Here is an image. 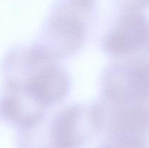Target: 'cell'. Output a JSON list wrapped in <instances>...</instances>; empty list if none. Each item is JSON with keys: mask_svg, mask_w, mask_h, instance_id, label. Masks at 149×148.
Wrapping results in <instances>:
<instances>
[{"mask_svg": "<svg viewBox=\"0 0 149 148\" xmlns=\"http://www.w3.org/2000/svg\"><path fill=\"white\" fill-rule=\"evenodd\" d=\"M94 10V0H61L45 25L44 44L39 46L56 60L78 52L87 39Z\"/></svg>", "mask_w": 149, "mask_h": 148, "instance_id": "cell-1", "label": "cell"}, {"mask_svg": "<svg viewBox=\"0 0 149 148\" xmlns=\"http://www.w3.org/2000/svg\"><path fill=\"white\" fill-rule=\"evenodd\" d=\"M103 94L109 103L133 104L148 100V63L114 65L108 68L103 79Z\"/></svg>", "mask_w": 149, "mask_h": 148, "instance_id": "cell-2", "label": "cell"}, {"mask_svg": "<svg viewBox=\"0 0 149 148\" xmlns=\"http://www.w3.org/2000/svg\"><path fill=\"white\" fill-rule=\"evenodd\" d=\"M147 18L137 10L124 14L105 36L103 48L115 56H125L141 51L148 45Z\"/></svg>", "mask_w": 149, "mask_h": 148, "instance_id": "cell-3", "label": "cell"}, {"mask_svg": "<svg viewBox=\"0 0 149 148\" xmlns=\"http://www.w3.org/2000/svg\"><path fill=\"white\" fill-rule=\"evenodd\" d=\"M52 123L51 137L55 148H77L90 126L98 125L95 107L70 105L61 110Z\"/></svg>", "mask_w": 149, "mask_h": 148, "instance_id": "cell-4", "label": "cell"}]
</instances>
